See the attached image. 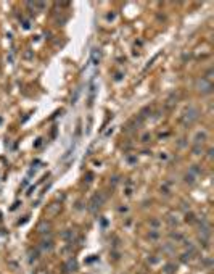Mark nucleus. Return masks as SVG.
<instances>
[{
  "mask_svg": "<svg viewBox=\"0 0 214 274\" xmlns=\"http://www.w3.org/2000/svg\"><path fill=\"white\" fill-rule=\"evenodd\" d=\"M187 118H188L187 121H195V119L198 118V111L195 110V108H188V111H187Z\"/></svg>",
  "mask_w": 214,
  "mask_h": 274,
  "instance_id": "f257e3e1",
  "label": "nucleus"
}]
</instances>
